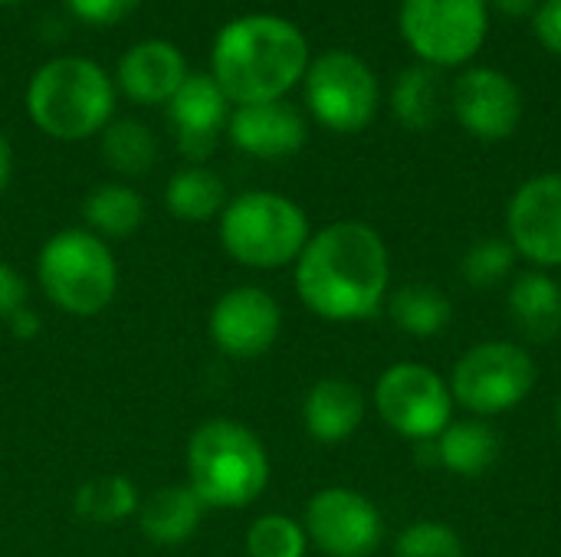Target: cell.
Returning <instances> with one entry per match:
<instances>
[{
	"mask_svg": "<svg viewBox=\"0 0 561 557\" xmlns=\"http://www.w3.org/2000/svg\"><path fill=\"white\" fill-rule=\"evenodd\" d=\"M227 135L250 158L283 161L302 151L309 138V125L296 105L276 98V102L237 105V112H230Z\"/></svg>",
	"mask_w": 561,
	"mask_h": 557,
	"instance_id": "obj_16",
	"label": "cell"
},
{
	"mask_svg": "<svg viewBox=\"0 0 561 557\" xmlns=\"http://www.w3.org/2000/svg\"><path fill=\"white\" fill-rule=\"evenodd\" d=\"M141 0H66V10L89 26H115L138 10Z\"/></svg>",
	"mask_w": 561,
	"mask_h": 557,
	"instance_id": "obj_31",
	"label": "cell"
},
{
	"mask_svg": "<svg viewBox=\"0 0 561 557\" xmlns=\"http://www.w3.org/2000/svg\"><path fill=\"white\" fill-rule=\"evenodd\" d=\"M556 423H559V430H561V401H559V407H556Z\"/></svg>",
	"mask_w": 561,
	"mask_h": 557,
	"instance_id": "obj_38",
	"label": "cell"
},
{
	"mask_svg": "<svg viewBox=\"0 0 561 557\" xmlns=\"http://www.w3.org/2000/svg\"><path fill=\"white\" fill-rule=\"evenodd\" d=\"M168 121L178 141V151L201 164L214 154L220 131L230 121V98L210 72H187L181 89L168 102Z\"/></svg>",
	"mask_w": 561,
	"mask_h": 557,
	"instance_id": "obj_15",
	"label": "cell"
},
{
	"mask_svg": "<svg viewBox=\"0 0 561 557\" xmlns=\"http://www.w3.org/2000/svg\"><path fill=\"white\" fill-rule=\"evenodd\" d=\"M26 112L43 135L82 141L112 121L115 85L89 56H53L26 85Z\"/></svg>",
	"mask_w": 561,
	"mask_h": 557,
	"instance_id": "obj_4",
	"label": "cell"
},
{
	"mask_svg": "<svg viewBox=\"0 0 561 557\" xmlns=\"http://www.w3.org/2000/svg\"><path fill=\"white\" fill-rule=\"evenodd\" d=\"M138 489L131 486V479L112 473V476H92L76 489L72 509L82 522L92 525H118L128 515L138 512Z\"/></svg>",
	"mask_w": 561,
	"mask_h": 557,
	"instance_id": "obj_27",
	"label": "cell"
},
{
	"mask_svg": "<svg viewBox=\"0 0 561 557\" xmlns=\"http://www.w3.org/2000/svg\"><path fill=\"white\" fill-rule=\"evenodd\" d=\"M102 161L122 177H141L158 161V138L138 118H115L99 131Z\"/></svg>",
	"mask_w": 561,
	"mask_h": 557,
	"instance_id": "obj_25",
	"label": "cell"
},
{
	"mask_svg": "<svg viewBox=\"0 0 561 557\" xmlns=\"http://www.w3.org/2000/svg\"><path fill=\"white\" fill-rule=\"evenodd\" d=\"M506 240L533 269L561 266V174L529 177L510 200Z\"/></svg>",
	"mask_w": 561,
	"mask_h": 557,
	"instance_id": "obj_12",
	"label": "cell"
},
{
	"mask_svg": "<svg viewBox=\"0 0 561 557\" xmlns=\"http://www.w3.org/2000/svg\"><path fill=\"white\" fill-rule=\"evenodd\" d=\"M516 250L510 246V240H500V236H490V240H480L473 243L463 259H460V276L473 286V289H493L500 286L503 279L513 276V266H516Z\"/></svg>",
	"mask_w": 561,
	"mask_h": 557,
	"instance_id": "obj_29",
	"label": "cell"
},
{
	"mask_svg": "<svg viewBox=\"0 0 561 557\" xmlns=\"http://www.w3.org/2000/svg\"><path fill=\"white\" fill-rule=\"evenodd\" d=\"M7 325H10V332H13L16 338H36V335H39V328H43L39 315H36V312H30V309H20Z\"/></svg>",
	"mask_w": 561,
	"mask_h": 557,
	"instance_id": "obj_34",
	"label": "cell"
},
{
	"mask_svg": "<svg viewBox=\"0 0 561 557\" xmlns=\"http://www.w3.org/2000/svg\"><path fill=\"white\" fill-rule=\"evenodd\" d=\"M533 26L539 43L561 56V0H539V10L533 13Z\"/></svg>",
	"mask_w": 561,
	"mask_h": 557,
	"instance_id": "obj_32",
	"label": "cell"
},
{
	"mask_svg": "<svg viewBox=\"0 0 561 557\" xmlns=\"http://www.w3.org/2000/svg\"><path fill=\"white\" fill-rule=\"evenodd\" d=\"M220 220L224 253L247 269H283L299 259L312 230L306 210L273 190H247L227 200Z\"/></svg>",
	"mask_w": 561,
	"mask_h": 557,
	"instance_id": "obj_5",
	"label": "cell"
},
{
	"mask_svg": "<svg viewBox=\"0 0 561 557\" xmlns=\"http://www.w3.org/2000/svg\"><path fill=\"white\" fill-rule=\"evenodd\" d=\"M20 309H26V282L10 263L0 259V318L10 322Z\"/></svg>",
	"mask_w": 561,
	"mask_h": 557,
	"instance_id": "obj_33",
	"label": "cell"
},
{
	"mask_svg": "<svg viewBox=\"0 0 561 557\" xmlns=\"http://www.w3.org/2000/svg\"><path fill=\"white\" fill-rule=\"evenodd\" d=\"M207 332L217 351H224L227 358L250 361L276 345L283 332V309L266 289L237 286L214 302Z\"/></svg>",
	"mask_w": 561,
	"mask_h": 557,
	"instance_id": "obj_13",
	"label": "cell"
},
{
	"mask_svg": "<svg viewBox=\"0 0 561 557\" xmlns=\"http://www.w3.org/2000/svg\"><path fill=\"white\" fill-rule=\"evenodd\" d=\"M306 105L312 118L339 135H355L371 125L378 112V79L371 66L345 49L322 53L306 69Z\"/></svg>",
	"mask_w": 561,
	"mask_h": 557,
	"instance_id": "obj_9",
	"label": "cell"
},
{
	"mask_svg": "<svg viewBox=\"0 0 561 557\" xmlns=\"http://www.w3.org/2000/svg\"><path fill=\"white\" fill-rule=\"evenodd\" d=\"M309 535L289 515H260L247 532V555L250 557H306Z\"/></svg>",
	"mask_w": 561,
	"mask_h": 557,
	"instance_id": "obj_28",
	"label": "cell"
},
{
	"mask_svg": "<svg viewBox=\"0 0 561 557\" xmlns=\"http://www.w3.org/2000/svg\"><path fill=\"white\" fill-rule=\"evenodd\" d=\"M309 542L329 557H368L381 545L385 522L375 502L355 489H319L306 506L302 522Z\"/></svg>",
	"mask_w": 561,
	"mask_h": 557,
	"instance_id": "obj_11",
	"label": "cell"
},
{
	"mask_svg": "<svg viewBox=\"0 0 561 557\" xmlns=\"http://www.w3.org/2000/svg\"><path fill=\"white\" fill-rule=\"evenodd\" d=\"M510 315L516 328L536 341L549 345L561 335V286L542 269H526L510 286Z\"/></svg>",
	"mask_w": 561,
	"mask_h": 557,
	"instance_id": "obj_20",
	"label": "cell"
},
{
	"mask_svg": "<svg viewBox=\"0 0 561 557\" xmlns=\"http://www.w3.org/2000/svg\"><path fill=\"white\" fill-rule=\"evenodd\" d=\"M82 217L89 223L85 230H92L95 236L125 240L145 223V197L122 181H108L89 190L82 204Z\"/></svg>",
	"mask_w": 561,
	"mask_h": 557,
	"instance_id": "obj_23",
	"label": "cell"
},
{
	"mask_svg": "<svg viewBox=\"0 0 561 557\" xmlns=\"http://www.w3.org/2000/svg\"><path fill=\"white\" fill-rule=\"evenodd\" d=\"M391 322L414 338H434L450 325L454 305L450 299L431 282H408L388 295Z\"/></svg>",
	"mask_w": 561,
	"mask_h": 557,
	"instance_id": "obj_24",
	"label": "cell"
},
{
	"mask_svg": "<svg viewBox=\"0 0 561 557\" xmlns=\"http://www.w3.org/2000/svg\"><path fill=\"white\" fill-rule=\"evenodd\" d=\"M365 420V394L345 378H322L302 401V427L319 443H345Z\"/></svg>",
	"mask_w": 561,
	"mask_h": 557,
	"instance_id": "obj_18",
	"label": "cell"
},
{
	"mask_svg": "<svg viewBox=\"0 0 561 557\" xmlns=\"http://www.w3.org/2000/svg\"><path fill=\"white\" fill-rule=\"evenodd\" d=\"M394 557H467V552L460 535L447 522L421 519L398 535Z\"/></svg>",
	"mask_w": 561,
	"mask_h": 557,
	"instance_id": "obj_30",
	"label": "cell"
},
{
	"mask_svg": "<svg viewBox=\"0 0 561 557\" xmlns=\"http://www.w3.org/2000/svg\"><path fill=\"white\" fill-rule=\"evenodd\" d=\"M36 282L59 312L92 318L105 312L118 292L115 253L85 227L59 230L39 246Z\"/></svg>",
	"mask_w": 561,
	"mask_h": 557,
	"instance_id": "obj_6",
	"label": "cell"
},
{
	"mask_svg": "<svg viewBox=\"0 0 561 557\" xmlns=\"http://www.w3.org/2000/svg\"><path fill=\"white\" fill-rule=\"evenodd\" d=\"M10 174H13V151H10V141L0 135V194L10 184Z\"/></svg>",
	"mask_w": 561,
	"mask_h": 557,
	"instance_id": "obj_36",
	"label": "cell"
},
{
	"mask_svg": "<svg viewBox=\"0 0 561 557\" xmlns=\"http://www.w3.org/2000/svg\"><path fill=\"white\" fill-rule=\"evenodd\" d=\"M444 95H447V89H444L440 69L421 62V66H411L398 76L394 92H391V108L404 128L424 131L440 118Z\"/></svg>",
	"mask_w": 561,
	"mask_h": 557,
	"instance_id": "obj_26",
	"label": "cell"
},
{
	"mask_svg": "<svg viewBox=\"0 0 561 557\" xmlns=\"http://www.w3.org/2000/svg\"><path fill=\"white\" fill-rule=\"evenodd\" d=\"M16 3H23V0H0V7H16Z\"/></svg>",
	"mask_w": 561,
	"mask_h": 557,
	"instance_id": "obj_37",
	"label": "cell"
},
{
	"mask_svg": "<svg viewBox=\"0 0 561 557\" xmlns=\"http://www.w3.org/2000/svg\"><path fill=\"white\" fill-rule=\"evenodd\" d=\"M207 506L191 486H161L138 502V529L151 545H181L194 538Z\"/></svg>",
	"mask_w": 561,
	"mask_h": 557,
	"instance_id": "obj_19",
	"label": "cell"
},
{
	"mask_svg": "<svg viewBox=\"0 0 561 557\" xmlns=\"http://www.w3.org/2000/svg\"><path fill=\"white\" fill-rule=\"evenodd\" d=\"M375 410L398 437L431 443L454 423V394L434 368L398 361L375 384Z\"/></svg>",
	"mask_w": 561,
	"mask_h": 557,
	"instance_id": "obj_10",
	"label": "cell"
},
{
	"mask_svg": "<svg viewBox=\"0 0 561 557\" xmlns=\"http://www.w3.org/2000/svg\"><path fill=\"white\" fill-rule=\"evenodd\" d=\"M187 486L207 509H247L270 486V453L247 423L204 420L187 440Z\"/></svg>",
	"mask_w": 561,
	"mask_h": 557,
	"instance_id": "obj_3",
	"label": "cell"
},
{
	"mask_svg": "<svg viewBox=\"0 0 561 557\" xmlns=\"http://www.w3.org/2000/svg\"><path fill=\"white\" fill-rule=\"evenodd\" d=\"M309 62L302 30L276 13H247L224 23L210 49V76L230 105L283 98L306 79Z\"/></svg>",
	"mask_w": 561,
	"mask_h": 557,
	"instance_id": "obj_2",
	"label": "cell"
},
{
	"mask_svg": "<svg viewBox=\"0 0 561 557\" xmlns=\"http://www.w3.org/2000/svg\"><path fill=\"white\" fill-rule=\"evenodd\" d=\"M227 200L230 197H227L224 177L204 164L181 167L178 174H171L164 187V207L171 210L174 220H184V223H207L220 217Z\"/></svg>",
	"mask_w": 561,
	"mask_h": 557,
	"instance_id": "obj_22",
	"label": "cell"
},
{
	"mask_svg": "<svg viewBox=\"0 0 561 557\" xmlns=\"http://www.w3.org/2000/svg\"><path fill=\"white\" fill-rule=\"evenodd\" d=\"M539 371L533 355L513 341L473 345L450 374L454 404L477 417H500L516 410L536 387Z\"/></svg>",
	"mask_w": 561,
	"mask_h": 557,
	"instance_id": "obj_7",
	"label": "cell"
},
{
	"mask_svg": "<svg viewBox=\"0 0 561 557\" xmlns=\"http://www.w3.org/2000/svg\"><path fill=\"white\" fill-rule=\"evenodd\" d=\"M450 105H454L460 128L480 141L510 138L523 118L519 85L493 66L467 69L450 89Z\"/></svg>",
	"mask_w": 561,
	"mask_h": 557,
	"instance_id": "obj_14",
	"label": "cell"
},
{
	"mask_svg": "<svg viewBox=\"0 0 561 557\" xmlns=\"http://www.w3.org/2000/svg\"><path fill=\"white\" fill-rule=\"evenodd\" d=\"M118 89L138 105H168L187 79L184 53L168 39H141L118 59Z\"/></svg>",
	"mask_w": 561,
	"mask_h": 557,
	"instance_id": "obj_17",
	"label": "cell"
},
{
	"mask_svg": "<svg viewBox=\"0 0 561 557\" xmlns=\"http://www.w3.org/2000/svg\"><path fill=\"white\" fill-rule=\"evenodd\" d=\"M391 289V256L381 233L362 220H339L309 236L296 259V292L322 322H365Z\"/></svg>",
	"mask_w": 561,
	"mask_h": 557,
	"instance_id": "obj_1",
	"label": "cell"
},
{
	"mask_svg": "<svg viewBox=\"0 0 561 557\" xmlns=\"http://www.w3.org/2000/svg\"><path fill=\"white\" fill-rule=\"evenodd\" d=\"M398 26L424 66L447 69L470 62L486 33V0H401Z\"/></svg>",
	"mask_w": 561,
	"mask_h": 557,
	"instance_id": "obj_8",
	"label": "cell"
},
{
	"mask_svg": "<svg viewBox=\"0 0 561 557\" xmlns=\"http://www.w3.org/2000/svg\"><path fill=\"white\" fill-rule=\"evenodd\" d=\"M493 10H500L503 16H529L539 10V0H486Z\"/></svg>",
	"mask_w": 561,
	"mask_h": 557,
	"instance_id": "obj_35",
	"label": "cell"
},
{
	"mask_svg": "<svg viewBox=\"0 0 561 557\" xmlns=\"http://www.w3.org/2000/svg\"><path fill=\"white\" fill-rule=\"evenodd\" d=\"M434 446H437L440 469H447L454 476H463V479L483 476L500 456V437L483 420H454L434 440Z\"/></svg>",
	"mask_w": 561,
	"mask_h": 557,
	"instance_id": "obj_21",
	"label": "cell"
}]
</instances>
